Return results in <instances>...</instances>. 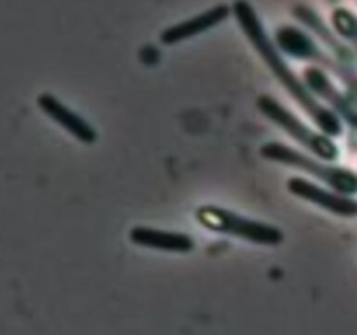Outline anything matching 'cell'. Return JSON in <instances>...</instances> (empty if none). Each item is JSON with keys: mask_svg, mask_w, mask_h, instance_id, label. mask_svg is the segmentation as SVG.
<instances>
[{"mask_svg": "<svg viewBox=\"0 0 357 335\" xmlns=\"http://www.w3.org/2000/svg\"><path fill=\"white\" fill-rule=\"evenodd\" d=\"M232 10L234 14H236L243 31L246 34V37L250 38L251 44L255 45V49L260 52L261 59H265V63H267L268 68L272 70V73H274V75L281 80L282 86L288 89V93L293 94V98L305 108V112H309L310 117L317 122V126H319L326 135H342L340 119H338L333 112L321 107V105L307 93L305 86L296 79L295 73L288 68V65L282 61L275 45L272 44L268 35L265 34L264 24H261L260 17L257 16L253 7H251V3L246 2V0H237V2L234 3Z\"/></svg>", "mask_w": 357, "mask_h": 335, "instance_id": "1", "label": "cell"}, {"mask_svg": "<svg viewBox=\"0 0 357 335\" xmlns=\"http://www.w3.org/2000/svg\"><path fill=\"white\" fill-rule=\"evenodd\" d=\"M197 220L206 229L237 236L241 239L251 241V243L279 244L282 241V232L275 227L244 218V216L227 211V209L216 208V206H202V208H199Z\"/></svg>", "mask_w": 357, "mask_h": 335, "instance_id": "2", "label": "cell"}, {"mask_svg": "<svg viewBox=\"0 0 357 335\" xmlns=\"http://www.w3.org/2000/svg\"><path fill=\"white\" fill-rule=\"evenodd\" d=\"M261 156L267 157V159L278 161V163H284L289 164V166L300 168V170L314 174L319 180L326 181L330 187H333L340 194H357V174L352 173V171L342 170V168L324 166V164L316 163V161L303 156L302 152H296V150L281 145V143H267L265 147H261Z\"/></svg>", "mask_w": 357, "mask_h": 335, "instance_id": "3", "label": "cell"}, {"mask_svg": "<svg viewBox=\"0 0 357 335\" xmlns=\"http://www.w3.org/2000/svg\"><path fill=\"white\" fill-rule=\"evenodd\" d=\"M258 108L261 110V114L267 115L271 121H274L275 124L281 126L289 136L300 142L302 145L309 147L312 152H316L321 159L324 161H335L338 157V147L331 142L326 136H321L319 133H314L312 129L305 128L291 112L286 110L282 105H279L278 101L272 100L271 96H261L258 100Z\"/></svg>", "mask_w": 357, "mask_h": 335, "instance_id": "4", "label": "cell"}, {"mask_svg": "<svg viewBox=\"0 0 357 335\" xmlns=\"http://www.w3.org/2000/svg\"><path fill=\"white\" fill-rule=\"evenodd\" d=\"M288 188L289 192H293L298 198L314 202V204L321 206V208H324L330 213H335V215L347 216V218L357 216V201L352 198H347L345 194H333V192L324 191V188L317 187V185L300 180V178L288 180Z\"/></svg>", "mask_w": 357, "mask_h": 335, "instance_id": "5", "label": "cell"}, {"mask_svg": "<svg viewBox=\"0 0 357 335\" xmlns=\"http://www.w3.org/2000/svg\"><path fill=\"white\" fill-rule=\"evenodd\" d=\"M230 14V7L222 3V6H216L213 9L206 10V13L199 14V16L190 17V20L183 21V23H178L174 27L167 28L166 31H162L160 35V40L164 44H178L181 40H187V38L195 37V35L202 34L206 30H211L213 27H216L218 23L225 21Z\"/></svg>", "mask_w": 357, "mask_h": 335, "instance_id": "6", "label": "cell"}, {"mask_svg": "<svg viewBox=\"0 0 357 335\" xmlns=\"http://www.w3.org/2000/svg\"><path fill=\"white\" fill-rule=\"evenodd\" d=\"M38 105L42 107V110L49 115V117L54 119L59 126L66 129V131L72 133L77 140L84 143H93L96 142L98 135L82 117H79L77 114H73L70 108H66L65 105L59 103L54 96L51 94H42L38 96Z\"/></svg>", "mask_w": 357, "mask_h": 335, "instance_id": "7", "label": "cell"}, {"mask_svg": "<svg viewBox=\"0 0 357 335\" xmlns=\"http://www.w3.org/2000/svg\"><path fill=\"white\" fill-rule=\"evenodd\" d=\"M129 236H131V241L135 244L146 248H157V250L187 253V251H190L194 248V241L187 234L166 232V230L146 229V227H135Z\"/></svg>", "mask_w": 357, "mask_h": 335, "instance_id": "8", "label": "cell"}, {"mask_svg": "<svg viewBox=\"0 0 357 335\" xmlns=\"http://www.w3.org/2000/svg\"><path fill=\"white\" fill-rule=\"evenodd\" d=\"M305 79H307V84H309L317 94L326 98V100L333 105L335 110L340 112V114L344 115V117L354 126V128H357V110L352 107L351 101H349L347 98H345L344 94H342L340 91L330 82V79L324 75V72H321V70L317 68H310L309 72L305 73Z\"/></svg>", "mask_w": 357, "mask_h": 335, "instance_id": "9", "label": "cell"}, {"mask_svg": "<svg viewBox=\"0 0 357 335\" xmlns=\"http://www.w3.org/2000/svg\"><path fill=\"white\" fill-rule=\"evenodd\" d=\"M333 27L342 37L357 49V16L345 7L333 10Z\"/></svg>", "mask_w": 357, "mask_h": 335, "instance_id": "10", "label": "cell"}, {"mask_svg": "<svg viewBox=\"0 0 357 335\" xmlns=\"http://www.w3.org/2000/svg\"><path fill=\"white\" fill-rule=\"evenodd\" d=\"M331 2H335V0H331Z\"/></svg>", "mask_w": 357, "mask_h": 335, "instance_id": "11", "label": "cell"}]
</instances>
